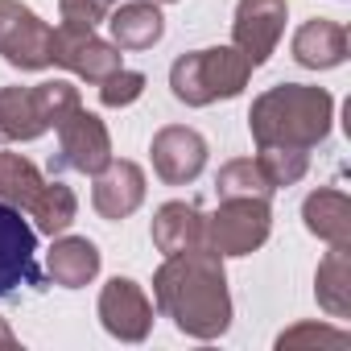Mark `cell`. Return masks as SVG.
Instances as JSON below:
<instances>
[{"instance_id": "1", "label": "cell", "mask_w": 351, "mask_h": 351, "mask_svg": "<svg viewBox=\"0 0 351 351\" xmlns=\"http://www.w3.org/2000/svg\"><path fill=\"white\" fill-rule=\"evenodd\" d=\"M153 298L157 310L191 339H219L232 326L228 273L211 244L165 256L153 273Z\"/></svg>"}, {"instance_id": "2", "label": "cell", "mask_w": 351, "mask_h": 351, "mask_svg": "<svg viewBox=\"0 0 351 351\" xmlns=\"http://www.w3.org/2000/svg\"><path fill=\"white\" fill-rule=\"evenodd\" d=\"M330 120H335V99L310 83H277L265 95H256L252 112H248V128H252L256 149L310 153L314 145L326 141Z\"/></svg>"}, {"instance_id": "3", "label": "cell", "mask_w": 351, "mask_h": 351, "mask_svg": "<svg viewBox=\"0 0 351 351\" xmlns=\"http://www.w3.org/2000/svg\"><path fill=\"white\" fill-rule=\"evenodd\" d=\"M248 75L252 66L236 46H207L169 66V87L186 108H207L215 99H236L248 87Z\"/></svg>"}, {"instance_id": "4", "label": "cell", "mask_w": 351, "mask_h": 351, "mask_svg": "<svg viewBox=\"0 0 351 351\" xmlns=\"http://www.w3.org/2000/svg\"><path fill=\"white\" fill-rule=\"evenodd\" d=\"M269 199H219V211L207 219V244L219 256H248L269 240Z\"/></svg>"}, {"instance_id": "5", "label": "cell", "mask_w": 351, "mask_h": 351, "mask_svg": "<svg viewBox=\"0 0 351 351\" xmlns=\"http://www.w3.org/2000/svg\"><path fill=\"white\" fill-rule=\"evenodd\" d=\"M54 29L21 0H0V58L17 71H46Z\"/></svg>"}, {"instance_id": "6", "label": "cell", "mask_w": 351, "mask_h": 351, "mask_svg": "<svg viewBox=\"0 0 351 351\" xmlns=\"http://www.w3.org/2000/svg\"><path fill=\"white\" fill-rule=\"evenodd\" d=\"M58 157L54 169H75V173H99L112 161V136L104 128V120L95 112H87L83 104L71 108L58 124Z\"/></svg>"}, {"instance_id": "7", "label": "cell", "mask_w": 351, "mask_h": 351, "mask_svg": "<svg viewBox=\"0 0 351 351\" xmlns=\"http://www.w3.org/2000/svg\"><path fill=\"white\" fill-rule=\"evenodd\" d=\"M21 285L46 289V277L38 269V232L21 219L17 207L0 203V298L17 293Z\"/></svg>"}, {"instance_id": "8", "label": "cell", "mask_w": 351, "mask_h": 351, "mask_svg": "<svg viewBox=\"0 0 351 351\" xmlns=\"http://www.w3.org/2000/svg\"><path fill=\"white\" fill-rule=\"evenodd\" d=\"M50 62L75 71L79 79H87V83H95V87H99L112 71L124 66L116 42H104V38H95V29L71 25V21H62V25L54 29V38H50Z\"/></svg>"}, {"instance_id": "9", "label": "cell", "mask_w": 351, "mask_h": 351, "mask_svg": "<svg viewBox=\"0 0 351 351\" xmlns=\"http://www.w3.org/2000/svg\"><path fill=\"white\" fill-rule=\"evenodd\" d=\"M285 17H289L285 0H240L236 5L232 38H236V50L248 58L252 71L265 66L269 54L277 50V42L285 34Z\"/></svg>"}, {"instance_id": "10", "label": "cell", "mask_w": 351, "mask_h": 351, "mask_svg": "<svg viewBox=\"0 0 351 351\" xmlns=\"http://www.w3.org/2000/svg\"><path fill=\"white\" fill-rule=\"evenodd\" d=\"M149 153H153L157 178L169 182V186L195 182L199 173H203V165H207V141L195 128H186V124H165V128H157Z\"/></svg>"}, {"instance_id": "11", "label": "cell", "mask_w": 351, "mask_h": 351, "mask_svg": "<svg viewBox=\"0 0 351 351\" xmlns=\"http://www.w3.org/2000/svg\"><path fill=\"white\" fill-rule=\"evenodd\" d=\"M99 322L120 343H141L153 330V302L128 277H112L99 293Z\"/></svg>"}, {"instance_id": "12", "label": "cell", "mask_w": 351, "mask_h": 351, "mask_svg": "<svg viewBox=\"0 0 351 351\" xmlns=\"http://www.w3.org/2000/svg\"><path fill=\"white\" fill-rule=\"evenodd\" d=\"M95 186H91V203L104 219H128L141 203H145V169L136 161H108L99 173H91Z\"/></svg>"}, {"instance_id": "13", "label": "cell", "mask_w": 351, "mask_h": 351, "mask_svg": "<svg viewBox=\"0 0 351 351\" xmlns=\"http://www.w3.org/2000/svg\"><path fill=\"white\" fill-rule=\"evenodd\" d=\"M153 244L161 256L191 252L207 244V219L195 203H165L153 215Z\"/></svg>"}, {"instance_id": "14", "label": "cell", "mask_w": 351, "mask_h": 351, "mask_svg": "<svg viewBox=\"0 0 351 351\" xmlns=\"http://www.w3.org/2000/svg\"><path fill=\"white\" fill-rule=\"evenodd\" d=\"M347 58V29L339 21L314 17L293 34V62L306 71H330Z\"/></svg>"}, {"instance_id": "15", "label": "cell", "mask_w": 351, "mask_h": 351, "mask_svg": "<svg viewBox=\"0 0 351 351\" xmlns=\"http://www.w3.org/2000/svg\"><path fill=\"white\" fill-rule=\"evenodd\" d=\"M108 29H112V42L120 50H149L153 42H161L165 21H161V9L153 0H128V5L108 13Z\"/></svg>"}, {"instance_id": "16", "label": "cell", "mask_w": 351, "mask_h": 351, "mask_svg": "<svg viewBox=\"0 0 351 351\" xmlns=\"http://www.w3.org/2000/svg\"><path fill=\"white\" fill-rule=\"evenodd\" d=\"M46 269L54 277V285L62 289H83L87 281H95L99 273V248L87 240V236H62L54 240L50 256H46Z\"/></svg>"}, {"instance_id": "17", "label": "cell", "mask_w": 351, "mask_h": 351, "mask_svg": "<svg viewBox=\"0 0 351 351\" xmlns=\"http://www.w3.org/2000/svg\"><path fill=\"white\" fill-rule=\"evenodd\" d=\"M46 116L38 108L34 87H0V145L38 141L46 132Z\"/></svg>"}, {"instance_id": "18", "label": "cell", "mask_w": 351, "mask_h": 351, "mask_svg": "<svg viewBox=\"0 0 351 351\" xmlns=\"http://www.w3.org/2000/svg\"><path fill=\"white\" fill-rule=\"evenodd\" d=\"M314 298H318V306L330 318H347L351 314V252H347V244H330V252L318 261Z\"/></svg>"}, {"instance_id": "19", "label": "cell", "mask_w": 351, "mask_h": 351, "mask_svg": "<svg viewBox=\"0 0 351 351\" xmlns=\"http://www.w3.org/2000/svg\"><path fill=\"white\" fill-rule=\"evenodd\" d=\"M50 182L38 173V165L21 153H0V203H9L17 211H38V203L46 199Z\"/></svg>"}, {"instance_id": "20", "label": "cell", "mask_w": 351, "mask_h": 351, "mask_svg": "<svg viewBox=\"0 0 351 351\" xmlns=\"http://www.w3.org/2000/svg\"><path fill=\"white\" fill-rule=\"evenodd\" d=\"M306 228L326 244H351V199L343 191H314L302 203Z\"/></svg>"}, {"instance_id": "21", "label": "cell", "mask_w": 351, "mask_h": 351, "mask_svg": "<svg viewBox=\"0 0 351 351\" xmlns=\"http://www.w3.org/2000/svg\"><path fill=\"white\" fill-rule=\"evenodd\" d=\"M215 191H219V199H269V195H273L269 178L261 173V165H256L252 157L228 161V165L215 173Z\"/></svg>"}, {"instance_id": "22", "label": "cell", "mask_w": 351, "mask_h": 351, "mask_svg": "<svg viewBox=\"0 0 351 351\" xmlns=\"http://www.w3.org/2000/svg\"><path fill=\"white\" fill-rule=\"evenodd\" d=\"M75 211H79V199H75V191L66 186V182H50V191H46V199L38 203V211H34V219H38V232H46V236H58V232H66L71 223H75Z\"/></svg>"}, {"instance_id": "23", "label": "cell", "mask_w": 351, "mask_h": 351, "mask_svg": "<svg viewBox=\"0 0 351 351\" xmlns=\"http://www.w3.org/2000/svg\"><path fill=\"white\" fill-rule=\"evenodd\" d=\"M256 165H261V173L269 178V186L277 191V186H293V182L306 178L310 153H302V149H261L256 153Z\"/></svg>"}, {"instance_id": "24", "label": "cell", "mask_w": 351, "mask_h": 351, "mask_svg": "<svg viewBox=\"0 0 351 351\" xmlns=\"http://www.w3.org/2000/svg\"><path fill=\"white\" fill-rule=\"evenodd\" d=\"M34 95H38V108H42V116H46V124L54 128L71 108H79L83 99H79V87H71L66 79H50V83H38L34 87Z\"/></svg>"}, {"instance_id": "25", "label": "cell", "mask_w": 351, "mask_h": 351, "mask_svg": "<svg viewBox=\"0 0 351 351\" xmlns=\"http://www.w3.org/2000/svg\"><path fill=\"white\" fill-rule=\"evenodd\" d=\"M347 343H351L347 330H339V326H318V322H302V326H293V330H285V335L277 339L281 351H293V347H347Z\"/></svg>"}, {"instance_id": "26", "label": "cell", "mask_w": 351, "mask_h": 351, "mask_svg": "<svg viewBox=\"0 0 351 351\" xmlns=\"http://www.w3.org/2000/svg\"><path fill=\"white\" fill-rule=\"evenodd\" d=\"M141 91H145V75H141V71H128V66L112 71V75L99 83L104 108H128L132 99H141Z\"/></svg>"}, {"instance_id": "27", "label": "cell", "mask_w": 351, "mask_h": 351, "mask_svg": "<svg viewBox=\"0 0 351 351\" xmlns=\"http://www.w3.org/2000/svg\"><path fill=\"white\" fill-rule=\"evenodd\" d=\"M58 9H62V21L95 29L99 21H108V13H112V0H58Z\"/></svg>"}, {"instance_id": "28", "label": "cell", "mask_w": 351, "mask_h": 351, "mask_svg": "<svg viewBox=\"0 0 351 351\" xmlns=\"http://www.w3.org/2000/svg\"><path fill=\"white\" fill-rule=\"evenodd\" d=\"M13 347H17V335L9 330V322H5V318H0V351H13Z\"/></svg>"}, {"instance_id": "29", "label": "cell", "mask_w": 351, "mask_h": 351, "mask_svg": "<svg viewBox=\"0 0 351 351\" xmlns=\"http://www.w3.org/2000/svg\"><path fill=\"white\" fill-rule=\"evenodd\" d=\"M161 5H173V0H161Z\"/></svg>"}, {"instance_id": "30", "label": "cell", "mask_w": 351, "mask_h": 351, "mask_svg": "<svg viewBox=\"0 0 351 351\" xmlns=\"http://www.w3.org/2000/svg\"><path fill=\"white\" fill-rule=\"evenodd\" d=\"M112 5H116V0H112Z\"/></svg>"}]
</instances>
